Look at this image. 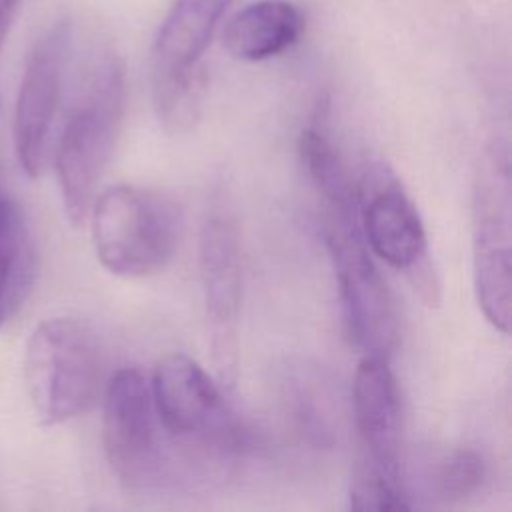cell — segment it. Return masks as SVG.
<instances>
[{"mask_svg": "<svg viewBox=\"0 0 512 512\" xmlns=\"http://www.w3.org/2000/svg\"><path fill=\"white\" fill-rule=\"evenodd\" d=\"M124 102L122 62L106 54L92 70L90 82L54 148L60 196L72 224H82L88 218L96 188L120 134Z\"/></svg>", "mask_w": 512, "mask_h": 512, "instance_id": "6da1fadb", "label": "cell"}, {"mask_svg": "<svg viewBox=\"0 0 512 512\" xmlns=\"http://www.w3.org/2000/svg\"><path fill=\"white\" fill-rule=\"evenodd\" d=\"M100 382L102 348L86 322L58 316L34 328L24 352V384L42 424L56 426L84 414Z\"/></svg>", "mask_w": 512, "mask_h": 512, "instance_id": "7a4b0ae2", "label": "cell"}, {"mask_svg": "<svg viewBox=\"0 0 512 512\" xmlns=\"http://www.w3.org/2000/svg\"><path fill=\"white\" fill-rule=\"evenodd\" d=\"M100 264L122 278L158 272L174 254L180 214L154 190L116 184L100 192L88 212Z\"/></svg>", "mask_w": 512, "mask_h": 512, "instance_id": "3957f363", "label": "cell"}, {"mask_svg": "<svg viewBox=\"0 0 512 512\" xmlns=\"http://www.w3.org/2000/svg\"><path fill=\"white\" fill-rule=\"evenodd\" d=\"M474 288L486 320L502 334L512 316V186L510 156L492 140L476 168L472 188Z\"/></svg>", "mask_w": 512, "mask_h": 512, "instance_id": "277c9868", "label": "cell"}, {"mask_svg": "<svg viewBox=\"0 0 512 512\" xmlns=\"http://www.w3.org/2000/svg\"><path fill=\"white\" fill-rule=\"evenodd\" d=\"M234 0H174L152 44L150 72L156 114L166 130L194 126L200 106V70L216 24Z\"/></svg>", "mask_w": 512, "mask_h": 512, "instance_id": "5b68a950", "label": "cell"}, {"mask_svg": "<svg viewBox=\"0 0 512 512\" xmlns=\"http://www.w3.org/2000/svg\"><path fill=\"white\" fill-rule=\"evenodd\" d=\"M358 212L324 210L326 246L334 264L344 324L364 356L388 358L398 342L392 294L372 262Z\"/></svg>", "mask_w": 512, "mask_h": 512, "instance_id": "8992f818", "label": "cell"}, {"mask_svg": "<svg viewBox=\"0 0 512 512\" xmlns=\"http://www.w3.org/2000/svg\"><path fill=\"white\" fill-rule=\"evenodd\" d=\"M150 392L158 422L172 436L220 450H238L248 442L240 420L194 358L182 352L162 358Z\"/></svg>", "mask_w": 512, "mask_h": 512, "instance_id": "52a82bcc", "label": "cell"}, {"mask_svg": "<svg viewBox=\"0 0 512 512\" xmlns=\"http://www.w3.org/2000/svg\"><path fill=\"white\" fill-rule=\"evenodd\" d=\"M70 50L72 26L60 20L36 40L26 60L14 108V150L30 178L48 162Z\"/></svg>", "mask_w": 512, "mask_h": 512, "instance_id": "ba28073f", "label": "cell"}, {"mask_svg": "<svg viewBox=\"0 0 512 512\" xmlns=\"http://www.w3.org/2000/svg\"><path fill=\"white\" fill-rule=\"evenodd\" d=\"M102 442L114 476L128 488H144L160 474L158 414L150 384L136 368L118 370L106 384Z\"/></svg>", "mask_w": 512, "mask_h": 512, "instance_id": "9c48e42d", "label": "cell"}, {"mask_svg": "<svg viewBox=\"0 0 512 512\" xmlns=\"http://www.w3.org/2000/svg\"><path fill=\"white\" fill-rule=\"evenodd\" d=\"M362 196V236L370 250L392 268L402 270L420 298L434 306L440 282L430 260L424 224L400 184L382 170Z\"/></svg>", "mask_w": 512, "mask_h": 512, "instance_id": "30bf717a", "label": "cell"}, {"mask_svg": "<svg viewBox=\"0 0 512 512\" xmlns=\"http://www.w3.org/2000/svg\"><path fill=\"white\" fill-rule=\"evenodd\" d=\"M200 276L206 314L212 324L214 362L222 378L236 368V320L242 302L240 236L228 214L208 216L200 234Z\"/></svg>", "mask_w": 512, "mask_h": 512, "instance_id": "8fae6325", "label": "cell"}, {"mask_svg": "<svg viewBox=\"0 0 512 512\" xmlns=\"http://www.w3.org/2000/svg\"><path fill=\"white\" fill-rule=\"evenodd\" d=\"M352 412L366 458L400 480V394L388 358L360 360L352 384Z\"/></svg>", "mask_w": 512, "mask_h": 512, "instance_id": "7c38bea8", "label": "cell"}, {"mask_svg": "<svg viewBox=\"0 0 512 512\" xmlns=\"http://www.w3.org/2000/svg\"><path fill=\"white\" fill-rule=\"evenodd\" d=\"M278 386L300 436L316 450H332L344 426V402L336 378L324 366L296 358L280 370Z\"/></svg>", "mask_w": 512, "mask_h": 512, "instance_id": "4fadbf2b", "label": "cell"}, {"mask_svg": "<svg viewBox=\"0 0 512 512\" xmlns=\"http://www.w3.org/2000/svg\"><path fill=\"white\" fill-rule=\"evenodd\" d=\"M302 30V12L292 2L258 0L228 20L224 46L238 60L260 62L296 44Z\"/></svg>", "mask_w": 512, "mask_h": 512, "instance_id": "5bb4252c", "label": "cell"}, {"mask_svg": "<svg viewBox=\"0 0 512 512\" xmlns=\"http://www.w3.org/2000/svg\"><path fill=\"white\" fill-rule=\"evenodd\" d=\"M36 278V244L18 204L0 196V328L26 302Z\"/></svg>", "mask_w": 512, "mask_h": 512, "instance_id": "9a60e30c", "label": "cell"}, {"mask_svg": "<svg viewBox=\"0 0 512 512\" xmlns=\"http://www.w3.org/2000/svg\"><path fill=\"white\" fill-rule=\"evenodd\" d=\"M298 150L304 172L322 196L324 210L358 212V194L330 138L318 128H306L300 134Z\"/></svg>", "mask_w": 512, "mask_h": 512, "instance_id": "2e32d148", "label": "cell"}, {"mask_svg": "<svg viewBox=\"0 0 512 512\" xmlns=\"http://www.w3.org/2000/svg\"><path fill=\"white\" fill-rule=\"evenodd\" d=\"M350 508L352 510H408L410 502L406 500L400 480L386 474L372 460L364 458L358 462L350 482Z\"/></svg>", "mask_w": 512, "mask_h": 512, "instance_id": "e0dca14e", "label": "cell"}, {"mask_svg": "<svg viewBox=\"0 0 512 512\" xmlns=\"http://www.w3.org/2000/svg\"><path fill=\"white\" fill-rule=\"evenodd\" d=\"M486 474L488 468L478 450L458 448L440 462L434 480L436 492L448 502H462L482 488Z\"/></svg>", "mask_w": 512, "mask_h": 512, "instance_id": "ac0fdd59", "label": "cell"}, {"mask_svg": "<svg viewBox=\"0 0 512 512\" xmlns=\"http://www.w3.org/2000/svg\"><path fill=\"white\" fill-rule=\"evenodd\" d=\"M22 0H0V50L6 42V36L10 32V26L16 18V12L20 8Z\"/></svg>", "mask_w": 512, "mask_h": 512, "instance_id": "d6986e66", "label": "cell"}]
</instances>
